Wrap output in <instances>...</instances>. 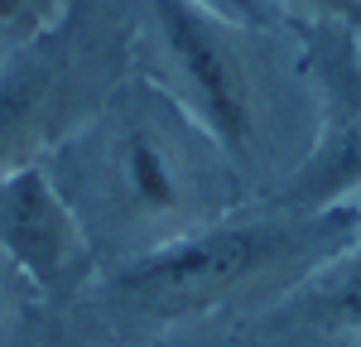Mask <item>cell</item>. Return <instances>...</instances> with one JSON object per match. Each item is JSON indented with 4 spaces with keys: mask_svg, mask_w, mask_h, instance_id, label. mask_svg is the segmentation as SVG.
<instances>
[{
    "mask_svg": "<svg viewBox=\"0 0 361 347\" xmlns=\"http://www.w3.org/2000/svg\"><path fill=\"white\" fill-rule=\"evenodd\" d=\"M68 5L73 0H0V39L15 49V44L34 39L39 29H49Z\"/></svg>",
    "mask_w": 361,
    "mask_h": 347,
    "instance_id": "10",
    "label": "cell"
},
{
    "mask_svg": "<svg viewBox=\"0 0 361 347\" xmlns=\"http://www.w3.org/2000/svg\"><path fill=\"white\" fill-rule=\"evenodd\" d=\"M352 29H357V39H361V20H357V25H352Z\"/></svg>",
    "mask_w": 361,
    "mask_h": 347,
    "instance_id": "15",
    "label": "cell"
},
{
    "mask_svg": "<svg viewBox=\"0 0 361 347\" xmlns=\"http://www.w3.org/2000/svg\"><path fill=\"white\" fill-rule=\"evenodd\" d=\"M39 299H34V289L25 285V275L5 260V251H0V347H10V338H15V328L29 318V309H34Z\"/></svg>",
    "mask_w": 361,
    "mask_h": 347,
    "instance_id": "11",
    "label": "cell"
},
{
    "mask_svg": "<svg viewBox=\"0 0 361 347\" xmlns=\"http://www.w3.org/2000/svg\"><path fill=\"white\" fill-rule=\"evenodd\" d=\"M357 241L361 198L313 212L250 202L149 256L97 270L87 294L68 309L116 347H154L197 328L246 333Z\"/></svg>",
    "mask_w": 361,
    "mask_h": 347,
    "instance_id": "1",
    "label": "cell"
},
{
    "mask_svg": "<svg viewBox=\"0 0 361 347\" xmlns=\"http://www.w3.org/2000/svg\"><path fill=\"white\" fill-rule=\"evenodd\" d=\"M304 44L318 83V140L275 202L313 212L361 198V39L347 20H318Z\"/></svg>",
    "mask_w": 361,
    "mask_h": 347,
    "instance_id": "5",
    "label": "cell"
},
{
    "mask_svg": "<svg viewBox=\"0 0 361 347\" xmlns=\"http://www.w3.org/2000/svg\"><path fill=\"white\" fill-rule=\"evenodd\" d=\"M135 73V5L73 0L0 63V178L44 164Z\"/></svg>",
    "mask_w": 361,
    "mask_h": 347,
    "instance_id": "4",
    "label": "cell"
},
{
    "mask_svg": "<svg viewBox=\"0 0 361 347\" xmlns=\"http://www.w3.org/2000/svg\"><path fill=\"white\" fill-rule=\"evenodd\" d=\"M154 347H246V333H226V328H197V333H173Z\"/></svg>",
    "mask_w": 361,
    "mask_h": 347,
    "instance_id": "13",
    "label": "cell"
},
{
    "mask_svg": "<svg viewBox=\"0 0 361 347\" xmlns=\"http://www.w3.org/2000/svg\"><path fill=\"white\" fill-rule=\"evenodd\" d=\"M10 347H116L106 343L97 328H87L73 309H49V304H34L29 318L15 328Z\"/></svg>",
    "mask_w": 361,
    "mask_h": 347,
    "instance_id": "8",
    "label": "cell"
},
{
    "mask_svg": "<svg viewBox=\"0 0 361 347\" xmlns=\"http://www.w3.org/2000/svg\"><path fill=\"white\" fill-rule=\"evenodd\" d=\"M5 54H10V44H5V39H0V63H5Z\"/></svg>",
    "mask_w": 361,
    "mask_h": 347,
    "instance_id": "14",
    "label": "cell"
},
{
    "mask_svg": "<svg viewBox=\"0 0 361 347\" xmlns=\"http://www.w3.org/2000/svg\"><path fill=\"white\" fill-rule=\"evenodd\" d=\"M44 169L102 270L250 207L222 145L145 73H130L54 145Z\"/></svg>",
    "mask_w": 361,
    "mask_h": 347,
    "instance_id": "2",
    "label": "cell"
},
{
    "mask_svg": "<svg viewBox=\"0 0 361 347\" xmlns=\"http://www.w3.org/2000/svg\"><path fill=\"white\" fill-rule=\"evenodd\" d=\"M0 251L49 309L78 304L102 270L82 222L73 217L44 164L0 178Z\"/></svg>",
    "mask_w": 361,
    "mask_h": 347,
    "instance_id": "6",
    "label": "cell"
},
{
    "mask_svg": "<svg viewBox=\"0 0 361 347\" xmlns=\"http://www.w3.org/2000/svg\"><path fill=\"white\" fill-rule=\"evenodd\" d=\"M202 10H212L217 20L246 29H265V34H308V20L289 5V0H193Z\"/></svg>",
    "mask_w": 361,
    "mask_h": 347,
    "instance_id": "9",
    "label": "cell"
},
{
    "mask_svg": "<svg viewBox=\"0 0 361 347\" xmlns=\"http://www.w3.org/2000/svg\"><path fill=\"white\" fill-rule=\"evenodd\" d=\"M135 5V73L159 83L222 145L250 202H275L318 140V83L304 34L217 20L193 0Z\"/></svg>",
    "mask_w": 361,
    "mask_h": 347,
    "instance_id": "3",
    "label": "cell"
},
{
    "mask_svg": "<svg viewBox=\"0 0 361 347\" xmlns=\"http://www.w3.org/2000/svg\"><path fill=\"white\" fill-rule=\"evenodd\" d=\"M246 347H361V241L255 318Z\"/></svg>",
    "mask_w": 361,
    "mask_h": 347,
    "instance_id": "7",
    "label": "cell"
},
{
    "mask_svg": "<svg viewBox=\"0 0 361 347\" xmlns=\"http://www.w3.org/2000/svg\"><path fill=\"white\" fill-rule=\"evenodd\" d=\"M299 15H304L308 25H318V20H347V25H357L361 20V0H289Z\"/></svg>",
    "mask_w": 361,
    "mask_h": 347,
    "instance_id": "12",
    "label": "cell"
}]
</instances>
